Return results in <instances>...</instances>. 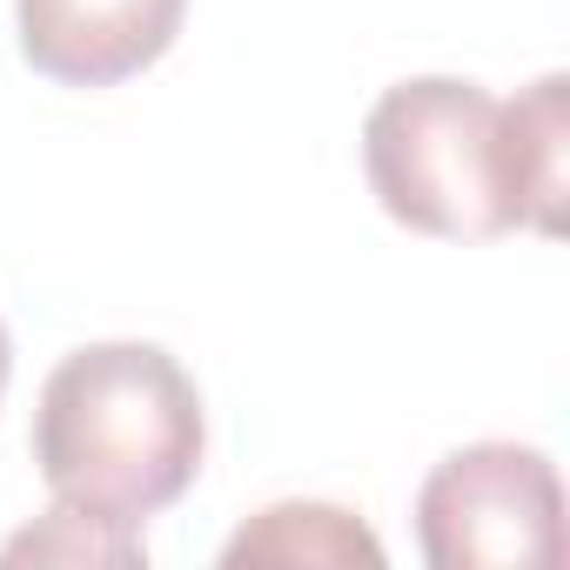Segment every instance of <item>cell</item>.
Segmentation results:
<instances>
[{
	"label": "cell",
	"instance_id": "5b68a950",
	"mask_svg": "<svg viewBox=\"0 0 570 570\" xmlns=\"http://www.w3.org/2000/svg\"><path fill=\"white\" fill-rule=\"evenodd\" d=\"M222 563H363L383 570V543L336 503H268L222 543Z\"/></svg>",
	"mask_w": 570,
	"mask_h": 570
},
{
	"label": "cell",
	"instance_id": "52a82bcc",
	"mask_svg": "<svg viewBox=\"0 0 570 570\" xmlns=\"http://www.w3.org/2000/svg\"><path fill=\"white\" fill-rule=\"evenodd\" d=\"M8 376H14V343H8V323H0V396H8Z\"/></svg>",
	"mask_w": 570,
	"mask_h": 570
},
{
	"label": "cell",
	"instance_id": "277c9868",
	"mask_svg": "<svg viewBox=\"0 0 570 570\" xmlns=\"http://www.w3.org/2000/svg\"><path fill=\"white\" fill-rule=\"evenodd\" d=\"M14 14L35 75L61 88H115L175 48L188 0H21Z\"/></svg>",
	"mask_w": 570,
	"mask_h": 570
},
{
	"label": "cell",
	"instance_id": "7a4b0ae2",
	"mask_svg": "<svg viewBox=\"0 0 570 570\" xmlns=\"http://www.w3.org/2000/svg\"><path fill=\"white\" fill-rule=\"evenodd\" d=\"M202 450V390L161 343H88L41 383L35 463L61 503L141 523L195 483Z\"/></svg>",
	"mask_w": 570,
	"mask_h": 570
},
{
	"label": "cell",
	"instance_id": "8992f818",
	"mask_svg": "<svg viewBox=\"0 0 570 570\" xmlns=\"http://www.w3.org/2000/svg\"><path fill=\"white\" fill-rule=\"evenodd\" d=\"M0 563H148V543L141 523H115L55 497V510L0 550Z\"/></svg>",
	"mask_w": 570,
	"mask_h": 570
},
{
	"label": "cell",
	"instance_id": "6da1fadb",
	"mask_svg": "<svg viewBox=\"0 0 570 570\" xmlns=\"http://www.w3.org/2000/svg\"><path fill=\"white\" fill-rule=\"evenodd\" d=\"M570 75H543L517 101L476 81H396L363 121V175L376 202L436 242H497L510 228H563Z\"/></svg>",
	"mask_w": 570,
	"mask_h": 570
},
{
	"label": "cell",
	"instance_id": "3957f363",
	"mask_svg": "<svg viewBox=\"0 0 570 570\" xmlns=\"http://www.w3.org/2000/svg\"><path fill=\"white\" fill-rule=\"evenodd\" d=\"M416 537L436 570H557L563 483L530 443H463L416 490Z\"/></svg>",
	"mask_w": 570,
	"mask_h": 570
}]
</instances>
